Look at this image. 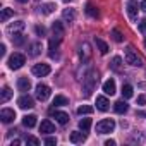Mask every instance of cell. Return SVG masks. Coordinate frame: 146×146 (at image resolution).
I'll return each instance as SVG.
<instances>
[{"label": "cell", "mask_w": 146, "mask_h": 146, "mask_svg": "<svg viewBox=\"0 0 146 146\" xmlns=\"http://www.w3.org/2000/svg\"><path fill=\"white\" fill-rule=\"evenodd\" d=\"M24 62H26V57H24L23 53H14V55H11L9 60H7V64H9V67H11L12 70L21 69V67L24 65Z\"/></svg>", "instance_id": "6da1fadb"}, {"label": "cell", "mask_w": 146, "mask_h": 146, "mask_svg": "<svg viewBox=\"0 0 146 146\" xmlns=\"http://www.w3.org/2000/svg\"><path fill=\"white\" fill-rule=\"evenodd\" d=\"M115 129V122L112 119H103L96 124V132L98 134H107V132H112Z\"/></svg>", "instance_id": "7a4b0ae2"}, {"label": "cell", "mask_w": 146, "mask_h": 146, "mask_svg": "<svg viewBox=\"0 0 146 146\" xmlns=\"http://www.w3.org/2000/svg\"><path fill=\"white\" fill-rule=\"evenodd\" d=\"M125 62L131 64V65H136V67H141V65H143L141 57H137V53H136L132 48H127V50H125Z\"/></svg>", "instance_id": "3957f363"}, {"label": "cell", "mask_w": 146, "mask_h": 146, "mask_svg": "<svg viewBox=\"0 0 146 146\" xmlns=\"http://www.w3.org/2000/svg\"><path fill=\"white\" fill-rule=\"evenodd\" d=\"M31 72H33L35 76H38V78L48 76V74H50V65H48V64H36V65H33Z\"/></svg>", "instance_id": "277c9868"}, {"label": "cell", "mask_w": 146, "mask_h": 146, "mask_svg": "<svg viewBox=\"0 0 146 146\" xmlns=\"http://www.w3.org/2000/svg\"><path fill=\"white\" fill-rule=\"evenodd\" d=\"M96 74L91 72L88 78H84V95H91V91L95 90V84H96Z\"/></svg>", "instance_id": "5b68a950"}, {"label": "cell", "mask_w": 146, "mask_h": 146, "mask_svg": "<svg viewBox=\"0 0 146 146\" xmlns=\"http://www.w3.org/2000/svg\"><path fill=\"white\" fill-rule=\"evenodd\" d=\"M50 86H46V84H38L36 86V98L40 100V102H45V100H48V96H50Z\"/></svg>", "instance_id": "8992f818"}, {"label": "cell", "mask_w": 146, "mask_h": 146, "mask_svg": "<svg viewBox=\"0 0 146 146\" xmlns=\"http://www.w3.org/2000/svg\"><path fill=\"white\" fill-rule=\"evenodd\" d=\"M17 105H19L23 110H28V108H33V107H35V100H33L29 95H23V96L17 100Z\"/></svg>", "instance_id": "52a82bcc"}, {"label": "cell", "mask_w": 146, "mask_h": 146, "mask_svg": "<svg viewBox=\"0 0 146 146\" xmlns=\"http://www.w3.org/2000/svg\"><path fill=\"white\" fill-rule=\"evenodd\" d=\"M50 115H52L58 124H62V125L69 122V115H67L65 112H60V110H50Z\"/></svg>", "instance_id": "ba28073f"}, {"label": "cell", "mask_w": 146, "mask_h": 146, "mask_svg": "<svg viewBox=\"0 0 146 146\" xmlns=\"http://www.w3.org/2000/svg\"><path fill=\"white\" fill-rule=\"evenodd\" d=\"M0 119H2L4 124H9V122H12L16 119V112L12 108H4L2 112H0Z\"/></svg>", "instance_id": "9c48e42d"}, {"label": "cell", "mask_w": 146, "mask_h": 146, "mask_svg": "<svg viewBox=\"0 0 146 146\" xmlns=\"http://www.w3.org/2000/svg\"><path fill=\"white\" fill-rule=\"evenodd\" d=\"M103 91H105V95H115V91H117V88H115V81L113 79H107L105 83H103Z\"/></svg>", "instance_id": "30bf717a"}, {"label": "cell", "mask_w": 146, "mask_h": 146, "mask_svg": "<svg viewBox=\"0 0 146 146\" xmlns=\"http://www.w3.org/2000/svg\"><path fill=\"white\" fill-rule=\"evenodd\" d=\"M96 108L100 112H107L110 108V102L105 98V96H96Z\"/></svg>", "instance_id": "8fae6325"}, {"label": "cell", "mask_w": 146, "mask_h": 146, "mask_svg": "<svg viewBox=\"0 0 146 146\" xmlns=\"http://www.w3.org/2000/svg\"><path fill=\"white\" fill-rule=\"evenodd\" d=\"M127 14H129L131 21H137V4L132 2V0L127 4Z\"/></svg>", "instance_id": "7c38bea8"}, {"label": "cell", "mask_w": 146, "mask_h": 146, "mask_svg": "<svg viewBox=\"0 0 146 146\" xmlns=\"http://www.w3.org/2000/svg\"><path fill=\"white\" fill-rule=\"evenodd\" d=\"M52 31H53V36H57L58 40H62V36H64V26H62L60 21H55V23H53Z\"/></svg>", "instance_id": "4fadbf2b"}, {"label": "cell", "mask_w": 146, "mask_h": 146, "mask_svg": "<svg viewBox=\"0 0 146 146\" xmlns=\"http://www.w3.org/2000/svg\"><path fill=\"white\" fill-rule=\"evenodd\" d=\"M17 88H19V91H29L31 90V81L28 78H19L17 79Z\"/></svg>", "instance_id": "5bb4252c"}, {"label": "cell", "mask_w": 146, "mask_h": 146, "mask_svg": "<svg viewBox=\"0 0 146 146\" xmlns=\"http://www.w3.org/2000/svg\"><path fill=\"white\" fill-rule=\"evenodd\" d=\"M40 132H43V134L55 132V125H53L50 120H43V122H41V125H40Z\"/></svg>", "instance_id": "9a60e30c"}, {"label": "cell", "mask_w": 146, "mask_h": 146, "mask_svg": "<svg viewBox=\"0 0 146 146\" xmlns=\"http://www.w3.org/2000/svg\"><path fill=\"white\" fill-rule=\"evenodd\" d=\"M84 139H86V134H83V132H78V131L70 132V141L74 143V144H78V143H83Z\"/></svg>", "instance_id": "2e32d148"}, {"label": "cell", "mask_w": 146, "mask_h": 146, "mask_svg": "<svg viewBox=\"0 0 146 146\" xmlns=\"http://www.w3.org/2000/svg\"><path fill=\"white\" fill-rule=\"evenodd\" d=\"M36 115H26L24 119H23V124H24V127H28V129H31V127H35L36 125Z\"/></svg>", "instance_id": "e0dca14e"}, {"label": "cell", "mask_w": 146, "mask_h": 146, "mask_svg": "<svg viewBox=\"0 0 146 146\" xmlns=\"http://www.w3.org/2000/svg\"><path fill=\"white\" fill-rule=\"evenodd\" d=\"M127 108H129V107H127V103H125L124 100H119V102L113 105V110H115L117 113H125V112H127Z\"/></svg>", "instance_id": "ac0fdd59"}, {"label": "cell", "mask_w": 146, "mask_h": 146, "mask_svg": "<svg viewBox=\"0 0 146 146\" xmlns=\"http://www.w3.org/2000/svg\"><path fill=\"white\" fill-rule=\"evenodd\" d=\"M12 95H14V93H12V90L5 86V88L2 90V95H0V102H2V103H5V102H9V100L12 98Z\"/></svg>", "instance_id": "d6986e66"}, {"label": "cell", "mask_w": 146, "mask_h": 146, "mask_svg": "<svg viewBox=\"0 0 146 146\" xmlns=\"http://www.w3.org/2000/svg\"><path fill=\"white\" fill-rule=\"evenodd\" d=\"M95 43H96V46H98V50H100V53H102V55L108 53V45H107L103 40H100V38H95Z\"/></svg>", "instance_id": "ffe728a7"}, {"label": "cell", "mask_w": 146, "mask_h": 146, "mask_svg": "<svg viewBox=\"0 0 146 146\" xmlns=\"http://www.w3.org/2000/svg\"><path fill=\"white\" fill-rule=\"evenodd\" d=\"M62 17L65 19V21H69V23H72L76 19V12H74V9H65L64 12H62Z\"/></svg>", "instance_id": "44dd1931"}, {"label": "cell", "mask_w": 146, "mask_h": 146, "mask_svg": "<svg viewBox=\"0 0 146 146\" xmlns=\"http://www.w3.org/2000/svg\"><path fill=\"white\" fill-rule=\"evenodd\" d=\"M55 9H57V5H55L53 2H50V4H43V5L40 7V11H41L43 14H52Z\"/></svg>", "instance_id": "7402d4cb"}, {"label": "cell", "mask_w": 146, "mask_h": 146, "mask_svg": "<svg viewBox=\"0 0 146 146\" xmlns=\"http://www.w3.org/2000/svg\"><path fill=\"white\" fill-rule=\"evenodd\" d=\"M40 52H41V43H40V41H36V43H33V45L29 46V55H31V57L40 55Z\"/></svg>", "instance_id": "603a6c76"}, {"label": "cell", "mask_w": 146, "mask_h": 146, "mask_svg": "<svg viewBox=\"0 0 146 146\" xmlns=\"http://www.w3.org/2000/svg\"><path fill=\"white\" fill-rule=\"evenodd\" d=\"M120 93H122V96H124V98L127 100V98H131V96L134 95V90H132V86H131V84H124V86H122V91H120Z\"/></svg>", "instance_id": "cb8c5ba5"}, {"label": "cell", "mask_w": 146, "mask_h": 146, "mask_svg": "<svg viewBox=\"0 0 146 146\" xmlns=\"http://www.w3.org/2000/svg\"><path fill=\"white\" fill-rule=\"evenodd\" d=\"M53 105H55V107H64V105H69V100H67L65 96H62V95H57V96L53 98Z\"/></svg>", "instance_id": "d4e9b609"}, {"label": "cell", "mask_w": 146, "mask_h": 146, "mask_svg": "<svg viewBox=\"0 0 146 146\" xmlns=\"http://www.w3.org/2000/svg\"><path fill=\"white\" fill-rule=\"evenodd\" d=\"M79 129H81L83 132H88V131L91 129V119H81V120H79Z\"/></svg>", "instance_id": "484cf974"}, {"label": "cell", "mask_w": 146, "mask_h": 146, "mask_svg": "<svg viewBox=\"0 0 146 146\" xmlns=\"http://www.w3.org/2000/svg\"><path fill=\"white\" fill-rule=\"evenodd\" d=\"M14 16V11L12 9H9V7H5V9H2V16H0V21L2 23H5L7 19H11Z\"/></svg>", "instance_id": "4316f807"}, {"label": "cell", "mask_w": 146, "mask_h": 146, "mask_svg": "<svg viewBox=\"0 0 146 146\" xmlns=\"http://www.w3.org/2000/svg\"><path fill=\"white\" fill-rule=\"evenodd\" d=\"M86 14H88L90 17H95V19H96V17L100 16V12H98V9H96L95 5H91V4H88V5H86Z\"/></svg>", "instance_id": "83f0119b"}, {"label": "cell", "mask_w": 146, "mask_h": 146, "mask_svg": "<svg viewBox=\"0 0 146 146\" xmlns=\"http://www.w3.org/2000/svg\"><path fill=\"white\" fill-rule=\"evenodd\" d=\"M24 41H26V38H24V36H23L21 33H14V36H12V43H14V45L21 46V45H23Z\"/></svg>", "instance_id": "f1b7e54d"}, {"label": "cell", "mask_w": 146, "mask_h": 146, "mask_svg": "<svg viewBox=\"0 0 146 146\" xmlns=\"http://www.w3.org/2000/svg\"><path fill=\"white\" fill-rule=\"evenodd\" d=\"M78 113H79V115H90V113H93V107H90V105H81V107L78 108Z\"/></svg>", "instance_id": "f546056e"}, {"label": "cell", "mask_w": 146, "mask_h": 146, "mask_svg": "<svg viewBox=\"0 0 146 146\" xmlns=\"http://www.w3.org/2000/svg\"><path fill=\"white\" fill-rule=\"evenodd\" d=\"M23 28H24V23H23V21H17V23H14V24L9 26V31H11V33H16V31H21Z\"/></svg>", "instance_id": "4dcf8cb0"}, {"label": "cell", "mask_w": 146, "mask_h": 146, "mask_svg": "<svg viewBox=\"0 0 146 146\" xmlns=\"http://www.w3.org/2000/svg\"><path fill=\"white\" fill-rule=\"evenodd\" d=\"M112 38H113L117 43H122V41H124V36H122V33H120L119 29H112Z\"/></svg>", "instance_id": "1f68e13d"}, {"label": "cell", "mask_w": 146, "mask_h": 146, "mask_svg": "<svg viewBox=\"0 0 146 146\" xmlns=\"http://www.w3.org/2000/svg\"><path fill=\"white\" fill-rule=\"evenodd\" d=\"M120 64H122V58H120V57H113L110 67H112L113 70H119V69H120Z\"/></svg>", "instance_id": "d6a6232c"}, {"label": "cell", "mask_w": 146, "mask_h": 146, "mask_svg": "<svg viewBox=\"0 0 146 146\" xmlns=\"http://www.w3.org/2000/svg\"><path fill=\"white\" fill-rule=\"evenodd\" d=\"M84 53V60H88L90 58V45L88 43H84L83 46H81V55Z\"/></svg>", "instance_id": "836d02e7"}, {"label": "cell", "mask_w": 146, "mask_h": 146, "mask_svg": "<svg viewBox=\"0 0 146 146\" xmlns=\"http://www.w3.org/2000/svg\"><path fill=\"white\" fill-rule=\"evenodd\" d=\"M26 143H28V144H33V146H38V144H40V139H38V137H35V136H28Z\"/></svg>", "instance_id": "e575fe53"}, {"label": "cell", "mask_w": 146, "mask_h": 146, "mask_svg": "<svg viewBox=\"0 0 146 146\" xmlns=\"http://www.w3.org/2000/svg\"><path fill=\"white\" fill-rule=\"evenodd\" d=\"M35 31H36V35H38V36H45V35H46V29H45L43 26H36V28H35Z\"/></svg>", "instance_id": "d590c367"}, {"label": "cell", "mask_w": 146, "mask_h": 146, "mask_svg": "<svg viewBox=\"0 0 146 146\" xmlns=\"http://www.w3.org/2000/svg\"><path fill=\"white\" fill-rule=\"evenodd\" d=\"M43 143H45L46 146H53V144H57V139H55V137H46Z\"/></svg>", "instance_id": "8d00e7d4"}, {"label": "cell", "mask_w": 146, "mask_h": 146, "mask_svg": "<svg viewBox=\"0 0 146 146\" xmlns=\"http://www.w3.org/2000/svg\"><path fill=\"white\" fill-rule=\"evenodd\" d=\"M137 103L139 105H146V95H139L137 96Z\"/></svg>", "instance_id": "74e56055"}, {"label": "cell", "mask_w": 146, "mask_h": 146, "mask_svg": "<svg viewBox=\"0 0 146 146\" xmlns=\"http://www.w3.org/2000/svg\"><path fill=\"white\" fill-rule=\"evenodd\" d=\"M139 31H141L143 35H146V21H144V23H139Z\"/></svg>", "instance_id": "f35d334b"}, {"label": "cell", "mask_w": 146, "mask_h": 146, "mask_svg": "<svg viewBox=\"0 0 146 146\" xmlns=\"http://www.w3.org/2000/svg\"><path fill=\"white\" fill-rule=\"evenodd\" d=\"M113 144H115L113 139H107V141H105V146H113Z\"/></svg>", "instance_id": "ab89813d"}, {"label": "cell", "mask_w": 146, "mask_h": 146, "mask_svg": "<svg viewBox=\"0 0 146 146\" xmlns=\"http://www.w3.org/2000/svg\"><path fill=\"white\" fill-rule=\"evenodd\" d=\"M0 55H5V45H0Z\"/></svg>", "instance_id": "60d3db41"}, {"label": "cell", "mask_w": 146, "mask_h": 146, "mask_svg": "<svg viewBox=\"0 0 146 146\" xmlns=\"http://www.w3.org/2000/svg\"><path fill=\"white\" fill-rule=\"evenodd\" d=\"M141 11L146 12V0H143V4H141Z\"/></svg>", "instance_id": "b9f144b4"}, {"label": "cell", "mask_w": 146, "mask_h": 146, "mask_svg": "<svg viewBox=\"0 0 146 146\" xmlns=\"http://www.w3.org/2000/svg\"><path fill=\"white\" fill-rule=\"evenodd\" d=\"M19 144H21V141H19V139H14V141H12V146H19Z\"/></svg>", "instance_id": "7bdbcfd3"}, {"label": "cell", "mask_w": 146, "mask_h": 146, "mask_svg": "<svg viewBox=\"0 0 146 146\" xmlns=\"http://www.w3.org/2000/svg\"><path fill=\"white\" fill-rule=\"evenodd\" d=\"M17 2H21V4H28L29 0H17Z\"/></svg>", "instance_id": "ee69618b"}, {"label": "cell", "mask_w": 146, "mask_h": 146, "mask_svg": "<svg viewBox=\"0 0 146 146\" xmlns=\"http://www.w3.org/2000/svg\"><path fill=\"white\" fill-rule=\"evenodd\" d=\"M64 2H65V4H67V2H70V0H64Z\"/></svg>", "instance_id": "f6af8a7d"}, {"label": "cell", "mask_w": 146, "mask_h": 146, "mask_svg": "<svg viewBox=\"0 0 146 146\" xmlns=\"http://www.w3.org/2000/svg\"><path fill=\"white\" fill-rule=\"evenodd\" d=\"M144 46H146V40H144Z\"/></svg>", "instance_id": "bcb514c9"}]
</instances>
